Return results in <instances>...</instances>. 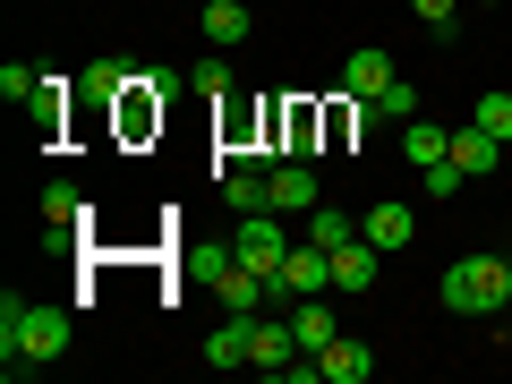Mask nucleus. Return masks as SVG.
<instances>
[{
	"label": "nucleus",
	"instance_id": "f257e3e1",
	"mask_svg": "<svg viewBox=\"0 0 512 384\" xmlns=\"http://www.w3.org/2000/svg\"><path fill=\"white\" fill-rule=\"evenodd\" d=\"M69 333H77L69 308H35V299L0 291V376H9V384L43 376L52 359H69Z\"/></svg>",
	"mask_w": 512,
	"mask_h": 384
},
{
	"label": "nucleus",
	"instance_id": "f03ea898",
	"mask_svg": "<svg viewBox=\"0 0 512 384\" xmlns=\"http://www.w3.org/2000/svg\"><path fill=\"white\" fill-rule=\"evenodd\" d=\"M444 308H453V316L512 308V265H504V256H461V265H444Z\"/></svg>",
	"mask_w": 512,
	"mask_h": 384
},
{
	"label": "nucleus",
	"instance_id": "7ed1b4c3",
	"mask_svg": "<svg viewBox=\"0 0 512 384\" xmlns=\"http://www.w3.org/2000/svg\"><path fill=\"white\" fill-rule=\"evenodd\" d=\"M282 222H291V214H274V205H265V214H239V222H231V256H239V265H256L265 282H274V265L291 256V231H282Z\"/></svg>",
	"mask_w": 512,
	"mask_h": 384
},
{
	"label": "nucleus",
	"instance_id": "20e7f679",
	"mask_svg": "<svg viewBox=\"0 0 512 384\" xmlns=\"http://www.w3.org/2000/svg\"><path fill=\"white\" fill-rule=\"evenodd\" d=\"M265 291H274L282 308H291V299H316V291H333V256L316 248V239H291V256L274 265V282H265Z\"/></svg>",
	"mask_w": 512,
	"mask_h": 384
},
{
	"label": "nucleus",
	"instance_id": "39448f33",
	"mask_svg": "<svg viewBox=\"0 0 512 384\" xmlns=\"http://www.w3.org/2000/svg\"><path fill=\"white\" fill-rule=\"evenodd\" d=\"M265 188H274V214H291V222L325 205V188H316V171L299 163V154H291V163H274V171H265Z\"/></svg>",
	"mask_w": 512,
	"mask_h": 384
},
{
	"label": "nucleus",
	"instance_id": "423d86ee",
	"mask_svg": "<svg viewBox=\"0 0 512 384\" xmlns=\"http://www.w3.org/2000/svg\"><path fill=\"white\" fill-rule=\"evenodd\" d=\"M248 367H265V376H291L299 367V333H291V316H256V342H248Z\"/></svg>",
	"mask_w": 512,
	"mask_h": 384
},
{
	"label": "nucleus",
	"instance_id": "0eeeda50",
	"mask_svg": "<svg viewBox=\"0 0 512 384\" xmlns=\"http://www.w3.org/2000/svg\"><path fill=\"white\" fill-rule=\"evenodd\" d=\"M308 359H316V376H325V384H367V376H376L367 342H350V333H333V342H325V350H308Z\"/></svg>",
	"mask_w": 512,
	"mask_h": 384
},
{
	"label": "nucleus",
	"instance_id": "6e6552de",
	"mask_svg": "<svg viewBox=\"0 0 512 384\" xmlns=\"http://www.w3.org/2000/svg\"><path fill=\"white\" fill-rule=\"evenodd\" d=\"M367 239H376L384 256L393 248H410V239H419V205H402V197H384V205H367V222H359Z\"/></svg>",
	"mask_w": 512,
	"mask_h": 384
},
{
	"label": "nucleus",
	"instance_id": "1a4fd4ad",
	"mask_svg": "<svg viewBox=\"0 0 512 384\" xmlns=\"http://www.w3.org/2000/svg\"><path fill=\"white\" fill-rule=\"evenodd\" d=\"M316 137H325V111H316V103H282V111H274L282 163H291V154H316Z\"/></svg>",
	"mask_w": 512,
	"mask_h": 384
},
{
	"label": "nucleus",
	"instance_id": "9d476101",
	"mask_svg": "<svg viewBox=\"0 0 512 384\" xmlns=\"http://www.w3.org/2000/svg\"><path fill=\"white\" fill-rule=\"evenodd\" d=\"M393 77H402V69H393V52H384V43H359V52H350V69H342V86L359 94V103H376Z\"/></svg>",
	"mask_w": 512,
	"mask_h": 384
},
{
	"label": "nucleus",
	"instance_id": "9b49d317",
	"mask_svg": "<svg viewBox=\"0 0 512 384\" xmlns=\"http://www.w3.org/2000/svg\"><path fill=\"white\" fill-rule=\"evenodd\" d=\"M325 256H333V291H367V282H376V256H384V248L359 231V239H342V248H325Z\"/></svg>",
	"mask_w": 512,
	"mask_h": 384
},
{
	"label": "nucleus",
	"instance_id": "f8f14e48",
	"mask_svg": "<svg viewBox=\"0 0 512 384\" xmlns=\"http://www.w3.org/2000/svg\"><path fill=\"white\" fill-rule=\"evenodd\" d=\"M214 180H222V205H231V214H265V205H274V188H265L256 163H222Z\"/></svg>",
	"mask_w": 512,
	"mask_h": 384
},
{
	"label": "nucleus",
	"instance_id": "ddd939ff",
	"mask_svg": "<svg viewBox=\"0 0 512 384\" xmlns=\"http://www.w3.org/2000/svg\"><path fill=\"white\" fill-rule=\"evenodd\" d=\"M444 154H453V128H436L427 111H419V120H402V163H410V171L444 163Z\"/></svg>",
	"mask_w": 512,
	"mask_h": 384
},
{
	"label": "nucleus",
	"instance_id": "4468645a",
	"mask_svg": "<svg viewBox=\"0 0 512 384\" xmlns=\"http://www.w3.org/2000/svg\"><path fill=\"white\" fill-rule=\"evenodd\" d=\"M495 154H512V146H495V137H487V128H453V163L461 171H470V180H487V171H495Z\"/></svg>",
	"mask_w": 512,
	"mask_h": 384
},
{
	"label": "nucleus",
	"instance_id": "2eb2a0df",
	"mask_svg": "<svg viewBox=\"0 0 512 384\" xmlns=\"http://www.w3.org/2000/svg\"><path fill=\"white\" fill-rule=\"evenodd\" d=\"M291 333H299V350H325L333 333H342V325H333V308H325V291H316V299H291Z\"/></svg>",
	"mask_w": 512,
	"mask_h": 384
},
{
	"label": "nucleus",
	"instance_id": "dca6fc26",
	"mask_svg": "<svg viewBox=\"0 0 512 384\" xmlns=\"http://www.w3.org/2000/svg\"><path fill=\"white\" fill-rule=\"evenodd\" d=\"M205 43H214V52H231V43H248V9H239V0H205Z\"/></svg>",
	"mask_w": 512,
	"mask_h": 384
},
{
	"label": "nucleus",
	"instance_id": "f3484780",
	"mask_svg": "<svg viewBox=\"0 0 512 384\" xmlns=\"http://www.w3.org/2000/svg\"><path fill=\"white\" fill-rule=\"evenodd\" d=\"M69 86H77V77H43V86H35V94H26V120H35V128H43V137H52V128H60V120H69Z\"/></svg>",
	"mask_w": 512,
	"mask_h": 384
},
{
	"label": "nucleus",
	"instance_id": "a211bd4d",
	"mask_svg": "<svg viewBox=\"0 0 512 384\" xmlns=\"http://www.w3.org/2000/svg\"><path fill=\"white\" fill-rule=\"evenodd\" d=\"M299 239H316V248H342V239H359V214H342V205H316V214H299Z\"/></svg>",
	"mask_w": 512,
	"mask_h": 384
},
{
	"label": "nucleus",
	"instance_id": "6ab92c4d",
	"mask_svg": "<svg viewBox=\"0 0 512 384\" xmlns=\"http://www.w3.org/2000/svg\"><path fill=\"white\" fill-rule=\"evenodd\" d=\"M128 77H137L128 60H86V77H77V94H86V103H120V94H128Z\"/></svg>",
	"mask_w": 512,
	"mask_h": 384
},
{
	"label": "nucleus",
	"instance_id": "aec40b11",
	"mask_svg": "<svg viewBox=\"0 0 512 384\" xmlns=\"http://www.w3.org/2000/svg\"><path fill=\"white\" fill-rule=\"evenodd\" d=\"M470 120L487 128L495 146H512V94H504V86H487V94H478V111H470Z\"/></svg>",
	"mask_w": 512,
	"mask_h": 384
},
{
	"label": "nucleus",
	"instance_id": "412c9836",
	"mask_svg": "<svg viewBox=\"0 0 512 384\" xmlns=\"http://www.w3.org/2000/svg\"><path fill=\"white\" fill-rule=\"evenodd\" d=\"M77 214H86V197H77L69 180H52V188H43V222H69V231H77Z\"/></svg>",
	"mask_w": 512,
	"mask_h": 384
},
{
	"label": "nucleus",
	"instance_id": "4be33fe9",
	"mask_svg": "<svg viewBox=\"0 0 512 384\" xmlns=\"http://www.w3.org/2000/svg\"><path fill=\"white\" fill-rule=\"evenodd\" d=\"M188 86L214 94V103H231V69H222V52H214V60H197V69H188Z\"/></svg>",
	"mask_w": 512,
	"mask_h": 384
},
{
	"label": "nucleus",
	"instance_id": "5701e85b",
	"mask_svg": "<svg viewBox=\"0 0 512 384\" xmlns=\"http://www.w3.org/2000/svg\"><path fill=\"white\" fill-rule=\"evenodd\" d=\"M376 111H384V120H419V86H402V77H393V86L376 94Z\"/></svg>",
	"mask_w": 512,
	"mask_h": 384
},
{
	"label": "nucleus",
	"instance_id": "b1692460",
	"mask_svg": "<svg viewBox=\"0 0 512 384\" xmlns=\"http://www.w3.org/2000/svg\"><path fill=\"white\" fill-rule=\"evenodd\" d=\"M410 9H419L427 35H453V26H461V0H410Z\"/></svg>",
	"mask_w": 512,
	"mask_h": 384
},
{
	"label": "nucleus",
	"instance_id": "393cba45",
	"mask_svg": "<svg viewBox=\"0 0 512 384\" xmlns=\"http://www.w3.org/2000/svg\"><path fill=\"white\" fill-rule=\"evenodd\" d=\"M35 86H43V77L26 69V60H9V69H0V94H9V103H18V111H26V94H35Z\"/></svg>",
	"mask_w": 512,
	"mask_h": 384
},
{
	"label": "nucleus",
	"instance_id": "a878e982",
	"mask_svg": "<svg viewBox=\"0 0 512 384\" xmlns=\"http://www.w3.org/2000/svg\"><path fill=\"white\" fill-rule=\"evenodd\" d=\"M478 9H495V0H478Z\"/></svg>",
	"mask_w": 512,
	"mask_h": 384
}]
</instances>
